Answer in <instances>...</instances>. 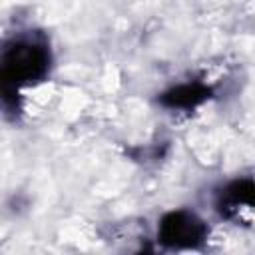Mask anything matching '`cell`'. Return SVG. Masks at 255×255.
I'll return each instance as SVG.
<instances>
[{
  "instance_id": "6da1fadb",
  "label": "cell",
  "mask_w": 255,
  "mask_h": 255,
  "mask_svg": "<svg viewBox=\"0 0 255 255\" xmlns=\"http://www.w3.org/2000/svg\"><path fill=\"white\" fill-rule=\"evenodd\" d=\"M50 70V52L46 44L36 40H14L2 52V84L4 96H10L22 86L40 82Z\"/></svg>"
},
{
  "instance_id": "7a4b0ae2",
  "label": "cell",
  "mask_w": 255,
  "mask_h": 255,
  "mask_svg": "<svg viewBox=\"0 0 255 255\" xmlns=\"http://www.w3.org/2000/svg\"><path fill=\"white\" fill-rule=\"evenodd\" d=\"M207 239V225L187 209L165 213L157 225V241L167 249H195Z\"/></svg>"
},
{
  "instance_id": "3957f363",
  "label": "cell",
  "mask_w": 255,
  "mask_h": 255,
  "mask_svg": "<svg viewBox=\"0 0 255 255\" xmlns=\"http://www.w3.org/2000/svg\"><path fill=\"white\" fill-rule=\"evenodd\" d=\"M209 96H211L209 86L201 82H185L165 90L157 102L167 110H193L205 100H209Z\"/></svg>"
},
{
  "instance_id": "277c9868",
  "label": "cell",
  "mask_w": 255,
  "mask_h": 255,
  "mask_svg": "<svg viewBox=\"0 0 255 255\" xmlns=\"http://www.w3.org/2000/svg\"><path fill=\"white\" fill-rule=\"evenodd\" d=\"M225 199L233 205L255 207V181L253 179H235L225 187Z\"/></svg>"
}]
</instances>
